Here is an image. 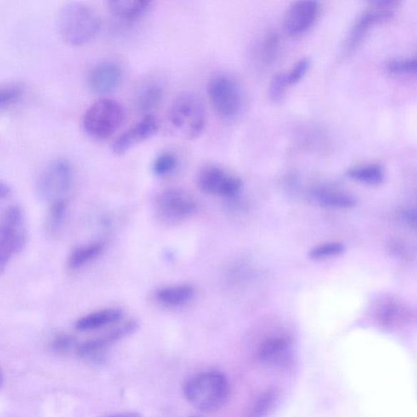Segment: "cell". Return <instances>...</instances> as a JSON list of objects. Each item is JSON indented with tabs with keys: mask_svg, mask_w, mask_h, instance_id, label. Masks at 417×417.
<instances>
[{
	"mask_svg": "<svg viewBox=\"0 0 417 417\" xmlns=\"http://www.w3.org/2000/svg\"><path fill=\"white\" fill-rule=\"evenodd\" d=\"M196 208L195 200L190 194L176 188L163 192L156 202L158 216L167 222H177L190 218Z\"/></svg>",
	"mask_w": 417,
	"mask_h": 417,
	"instance_id": "cell-8",
	"label": "cell"
},
{
	"mask_svg": "<svg viewBox=\"0 0 417 417\" xmlns=\"http://www.w3.org/2000/svg\"><path fill=\"white\" fill-rule=\"evenodd\" d=\"M105 417H141V415L139 413L136 412H125L108 416Z\"/></svg>",
	"mask_w": 417,
	"mask_h": 417,
	"instance_id": "cell-35",
	"label": "cell"
},
{
	"mask_svg": "<svg viewBox=\"0 0 417 417\" xmlns=\"http://www.w3.org/2000/svg\"><path fill=\"white\" fill-rule=\"evenodd\" d=\"M194 291L190 285H178L159 289L155 297L157 301L165 306H179L190 300Z\"/></svg>",
	"mask_w": 417,
	"mask_h": 417,
	"instance_id": "cell-19",
	"label": "cell"
},
{
	"mask_svg": "<svg viewBox=\"0 0 417 417\" xmlns=\"http://www.w3.org/2000/svg\"><path fill=\"white\" fill-rule=\"evenodd\" d=\"M316 197L319 203L329 208L350 209L356 204L355 198L344 192L321 191Z\"/></svg>",
	"mask_w": 417,
	"mask_h": 417,
	"instance_id": "cell-22",
	"label": "cell"
},
{
	"mask_svg": "<svg viewBox=\"0 0 417 417\" xmlns=\"http://www.w3.org/2000/svg\"><path fill=\"white\" fill-rule=\"evenodd\" d=\"M311 66V61L308 58H302L297 61L292 68H290L287 74L289 85L299 83L304 78L308 70Z\"/></svg>",
	"mask_w": 417,
	"mask_h": 417,
	"instance_id": "cell-28",
	"label": "cell"
},
{
	"mask_svg": "<svg viewBox=\"0 0 417 417\" xmlns=\"http://www.w3.org/2000/svg\"><path fill=\"white\" fill-rule=\"evenodd\" d=\"M275 396L273 393H267L259 399L253 410L252 415L250 417H264L269 412V409L273 406L275 402Z\"/></svg>",
	"mask_w": 417,
	"mask_h": 417,
	"instance_id": "cell-29",
	"label": "cell"
},
{
	"mask_svg": "<svg viewBox=\"0 0 417 417\" xmlns=\"http://www.w3.org/2000/svg\"><path fill=\"white\" fill-rule=\"evenodd\" d=\"M125 118V108L117 101L102 99L96 101L86 110L83 128L91 137L105 140L121 128Z\"/></svg>",
	"mask_w": 417,
	"mask_h": 417,
	"instance_id": "cell-4",
	"label": "cell"
},
{
	"mask_svg": "<svg viewBox=\"0 0 417 417\" xmlns=\"http://www.w3.org/2000/svg\"><path fill=\"white\" fill-rule=\"evenodd\" d=\"M259 356L265 364L275 366H287L292 361L289 341L283 338L268 339L260 346Z\"/></svg>",
	"mask_w": 417,
	"mask_h": 417,
	"instance_id": "cell-13",
	"label": "cell"
},
{
	"mask_svg": "<svg viewBox=\"0 0 417 417\" xmlns=\"http://www.w3.org/2000/svg\"><path fill=\"white\" fill-rule=\"evenodd\" d=\"M160 128L158 118L153 114L146 115L119 135L113 142L112 150L117 155L123 154L130 148L150 139L155 135Z\"/></svg>",
	"mask_w": 417,
	"mask_h": 417,
	"instance_id": "cell-12",
	"label": "cell"
},
{
	"mask_svg": "<svg viewBox=\"0 0 417 417\" xmlns=\"http://www.w3.org/2000/svg\"><path fill=\"white\" fill-rule=\"evenodd\" d=\"M25 88L23 85L16 83H7L0 89V110H9L21 102L24 96Z\"/></svg>",
	"mask_w": 417,
	"mask_h": 417,
	"instance_id": "cell-24",
	"label": "cell"
},
{
	"mask_svg": "<svg viewBox=\"0 0 417 417\" xmlns=\"http://www.w3.org/2000/svg\"><path fill=\"white\" fill-rule=\"evenodd\" d=\"M105 244L102 242H94L80 245L72 250L68 255L67 265L71 270L76 271L87 266L93 262L103 253Z\"/></svg>",
	"mask_w": 417,
	"mask_h": 417,
	"instance_id": "cell-18",
	"label": "cell"
},
{
	"mask_svg": "<svg viewBox=\"0 0 417 417\" xmlns=\"http://www.w3.org/2000/svg\"><path fill=\"white\" fill-rule=\"evenodd\" d=\"M289 86L285 73H279L274 76L270 82L269 91H268L271 100L274 102L281 101Z\"/></svg>",
	"mask_w": 417,
	"mask_h": 417,
	"instance_id": "cell-26",
	"label": "cell"
},
{
	"mask_svg": "<svg viewBox=\"0 0 417 417\" xmlns=\"http://www.w3.org/2000/svg\"><path fill=\"white\" fill-rule=\"evenodd\" d=\"M177 165L178 159L173 153L163 152L154 160L153 171L156 175L163 177L173 173Z\"/></svg>",
	"mask_w": 417,
	"mask_h": 417,
	"instance_id": "cell-25",
	"label": "cell"
},
{
	"mask_svg": "<svg viewBox=\"0 0 417 417\" xmlns=\"http://www.w3.org/2000/svg\"><path fill=\"white\" fill-rule=\"evenodd\" d=\"M279 48V37L277 32L270 31L262 37L258 47V56L262 64L269 66L275 60Z\"/></svg>",
	"mask_w": 417,
	"mask_h": 417,
	"instance_id": "cell-23",
	"label": "cell"
},
{
	"mask_svg": "<svg viewBox=\"0 0 417 417\" xmlns=\"http://www.w3.org/2000/svg\"><path fill=\"white\" fill-rule=\"evenodd\" d=\"M403 218L408 222V225L417 230V208L405 211Z\"/></svg>",
	"mask_w": 417,
	"mask_h": 417,
	"instance_id": "cell-33",
	"label": "cell"
},
{
	"mask_svg": "<svg viewBox=\"0 0 417 417\" xmlns=\"http://www.w3.org/2000/svg\"><path fill=\"white\" fill-rule=\"evenodd\" d=\"M390 70L393 73L417 76V59L393 62L390 65Z\"/></svg>",
	"mask_w": 417,
	"mask_h": 417,
	"instance_id": "cell-30",
	"label": "cell"
},
{
	"mask_svg": "<svg viewBox=\"0 0 417 417\" xmlns=\"http://www.w3.org/2000/svg\"><path fill=\"white\" fill-rule=\"evenodd\" d=\"M350 178L367 185H379L384 180V171L378 165H359L348 170Z\"/></svg>",
	"mask_w": 417,
	"mask_h": 417,
	"instance_id": "cell-21",
	"label": "cell"
},
{
	"mask_svg": "<svg viewBox=\"0 0 417 417\" xmlns=\"http://www.w3.org/2000/svg\"><path fill=\"white\" fill-rule=\"evenodd\" d=\"M319 13L316 1H299L290 6L284 17V31L290 37H299L310 30Z\"/></svg>",
	"mask_w": 417,
	"mask_h": 417,
	"instance_id": "cell-11",
	"label": "cell"
},
{
	"mask_svg": "<svg viewBox=\"0 0 417 417\" xmlns=\"http://www.w3.org/2000/svg\"><path fill=\"white\" fill-rule=\"evenodd\" d=\"M26 240L24 214L19 205H11L3 215L0 225V269L2 272L25 248Z\"/></svg>",
	"mask_w": 417,
	"mask_h": 417,
	"instance_id": "cell-5",
	"label": "cell"
},
{
	"mask_svg": "<svg viewBox=\"0 0 417 417\" xmlns=\"http://www.w3.org/2000/svg\"><path fill=\"white\" fill-rule=\"evenodd\" d=\"M184 393L194 408L202 412L213 413L227 403L230 384L222 373L207 371L188 379L184 386Z\"/></svg>",
	"mask_w": 417,
	"mask_h": 417,
	"instance_id": "cell-2",
	"label": "cell"
},
{
	"mask_svg": "<svg viewBox=\"0 0 417 417\" xmlns=\"http://www.w3.org/2000/svg\"><path fill=\"white\" fill-rule=\"evenodd\" d=\"M73 181L71 163L65 158L54 159L46 165L38 176V195L50 204L59 200H68Z\"/></svg>",
	"mask_w": 417,
	"mask_h": 417,
	"instance_id": "cell-6",
	"label": "cell"
},
{
	"mask_svg": "<svg viewBox=\"0 0 417 417\" xmlns=\"http://www.w3.org/2000/svg\"><path fill=\"white\" fill-rule=\"evenodd\" d=\"M230 177L224 170L217 165H207L200 171L198 186L205 193L220 195L222 187Z\"/></svg>",
	"mask_w": 417,
	"mask_h": 417,
	"instance_id": "cell-17",
	"label": "cell"
},
{
	"mask_svg": "<svg viewBox=\"0 0 417 417\" xmlns=\"http://www.w3.org/2000/svg\"><path fill=\"white\" fill-rule=\"evenodd\" d=\"M68 209V200H59L50 204L45 220V232L49 237H54L60 232L64 224Z\"/></svg>",
	"mask_w": 417,
	"mask_h": 417,
	"instance_id": "cell-20",
	"label": "cell"
},
{
	"mask_svg": "<svg viewBox=\"0 0 417 417\" xmlns=\"http://www.w3.org/2000/svg\"><path fill=\"white\" fill-rule=\"evenodd\" d=\"M123 78V68L117 62L106 61L97 63L88 73L89 89L97 95H107L116 91Z\"/></svg>",
	"mask_w": 417,
	"mask_h": 417,
	"instance_id": "cell-10",
	"label": "cell"
},
{
	"mask_svg": "<svg viewBox=\"0 0 417 417\" xmlns=\"http://www.w3.org/2000/svg\"><path fill=\"white\" fill-rule=\"evenodd\" d=\"M168 118L175 133L187 140L201 136L207 122L202 100L190 91L176 97L170 107Z\"/></svg>",
	"mask_w": 417,
	"mask_h": 417,
	"instance_id": "cell-3",
	"label": "cell"
},
{
	"mask_svg": "<svg viewBox=\"0 0 417 417\" xmlns=\"http://www.w3.org/2000/svg\"><path fill=\"white\" fill-rule=\"evenodd\" d=\"M163 96V85L156 80H148L137 89L135 105L140 113H148L155 110L161 104Z\"/></svg>",
	"mask_w": 417,
	"mask_h": 417,
	"instance_id": "cell-15",
	"label": "cell"
},
{
	"mask_svg": "<svg viewBox=\"0 0 417 417\" xmlns=\"http://www.w3.org/2000/svg\"><path fill=\"white\" fill-rule=\"evenodd\" d=\"M137 329L138 324L130 321L99 338L84 341L77 347L78 356L86 361L98 362L104 357L108 347L133 334Z\"/></svg>",
	"mask_w": 417,
	"mask_h": 417,
	"instance_id": "cell-9",
	"label": "cell"
},
{
	"mask_svg": "<svg viewBox=\"0 0 417 417\" xmlns=\"http://www.w3.org/2000/svg\"><path fill=\"white\" fill-rule=\"evenodd\" d=\"M242 185V182L241 180L230 176L224 187H222L220 196L227 197L235 196L240 190H241Z\"/></svg>",
	"mask_w": 417,
	"mask_h": 417,
	"instance_id": "cell-32",
	"label": "cell"
},
{
	"mask_svg": "<svg viewBox=\"0 0 417 417\" xmlns=\"http://www.w3.org/2000/svg\"><path fill=\"white\" fill-rule=\"evenodd\" d=\"M207 95L211 105L222 118H236L242 110V90L236 80L227 74H216L210 79Z\"/></svg>",
	"mask_w": 417,
	"mask_h": 417,
	"instance_id": "cell-7",
	"label": "cell"
},
{
	"mask_svg": "<svg viewBox=\"0 0 417 417\" xmlns=\"http://www.w3.org/2000/svg\"><path fill=\"white\" fill-rule=\"evenodd\" d=\"M153 1H137V0H113L108 2V9L118 19L133 21L140 19L151 9Z\"/></svg>",
	"mask_w": 417,
	"mask_h": 417,
	"instance_id": "cell-16",
	"label": "cell"
},
{
	"mask_svg": "<svg viewBox=\"0 0 417 417\" xmlns=\"http://www.w3.org/2000/svg\"><path fill=\"white\" fill-rule=\"evenodd\" d=\"M123 312L118 308H108L88 314L78 319L76 329L80 332H89L121 321Z\"/></svg>",
	"mask_w": 417,
	"mask_h": 417,
	"instance_id": "cell-14",
	"label": "cell"
},
{
	"mask_svg": "<svg viewBox=\"0 0 417 417\" xmlns=\"http://www.w3.org/2000/svg\"><path fill=\"white\" fill-rule=\"evenodd\" d=\"M11 192V187L8 185L4 184L3 182L0 184V199L2 201L10 196Z\"/></svg>",
	"mask_w": 417,
	"mask_h": 417,
	"instance_id": "cell-34",
	"label": "cell"
},
{
	"mask_svg": "<svg viewBox=\"0 0 417 417\" xmlns=\"http://www.w3.org/2000/svg\"><path fill=\"white\" fill-rule=\"evenodd\" d=\"M61 37L71 45H83L94 39L101 28V19L90 6L71 2L62 6L56 16Z\"/></svg>",
	"mask_w": 417,
	"mask_h": 417,
	"instance_id": "cell-1",
	"label": "cell"
},
{
	"mask_svg": "<svg viewBox=\"0 0 417 417\" xmlns=\"http://www.w3.org/2000/svg\"><path fill=\"white\" fill-rule=\"evenodd\" d=\"M51 346L56 352H67L76 346V340L70 335L61 334L56 336Z\"/></svg>",
	"mask_w": 417,
	"mask_h": 417,
	"instance_id": "cell-31",
	"label": "cell"
},
{
	"mask_svg": "<svg viewBox=\"0 0 417 417\" xmlns=\"http://www.w3.org/2000/svg\"><path fill=\"white\" fill-rule=\"evenodd\" d=\"M344 245L341 243H328L313 249L310 253V258L315 260H323L338 256L344 253Z\"/></svg>",
	"mask_w": 417,
	"mask_h": 417,
	"instance_id": "cell-27",
	"label": "cell"
}]
</instances>
